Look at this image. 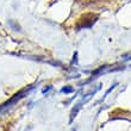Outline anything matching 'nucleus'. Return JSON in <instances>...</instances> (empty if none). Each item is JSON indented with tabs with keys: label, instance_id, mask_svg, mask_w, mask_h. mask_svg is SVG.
<instances>
[{
	"label": "nucleus",
	"instance_id": "obj_5",
	"mask_svg": "<svg viewBox=\"0 0 131 131\" xmlns=\"http://www.w3.org/2000/svg\"><path fill=\"white\" fill-rule=\"evenodd\" d=\"M126 60H131V55H130V56H129V59H126Z\"/></svg>",
	"mask_w": 131,
	"mask_h": 131
},
{
	"label": "nucleus",
	"instance_id": "obj_4",
	"mask_svg": "<svg viewBox=\"0 0 131 131\" xmlns=\"http://www.w3.org/2000/svg\"><path fill=\"white\" fill-rule=\"evenodd\" d=\"M50 90H51V86H48V87H47V88H44V90L42 91V93H43V94L48 93V92H49V91H50Z\"/></svg>",
	"mask_w": 131,
	"mask_h": 131
},
{
	"label": "nucleus",
	"instance_id": "obj_3",
	"mask_svg": "<svg viewBox=\"0 0 131 131\" xmlns=\"http://www.w3.org/2000/svg\"><path fill=\"white\" fill-rule=\"evenodd\" d=\"M61 92H62V93L68 94V93H72V92H74V88H72L70 86H67V87H64V88H62V90H61Z\"/></svg>",
	"mask_w": 131,
	"mask_h": 131
},
{
	"label": "nucleus",
	"instance_id": "obj_1",
	"mask_svg": "<svg viewBox=\"0 0 131 131\" xmlns=\"http://www.w3.org/2000/svg\"><path fill=\"white\" fill-rule=\"evenodd\" d=\"M32 90V87H30V88H25L24 91H20L19 93H17V94H14L13 97L11 98L8 101H6L5 104H3V105H0V111H3V110H5V108H7V107H10L11 105H14V104L17 103V101H19V100L21 99V98H24V95L26 93H29L30 91Z\"/></svg>",
	"mask_w": 131,
	"mask_h": 131
},
{
	"label": "nucleus",
	"instance_id": "obj_2",
	"mask_svg": "<svg viewBox=\"0 0 131 131\" xmlns=\"http://www.w3.org/2000/svg\"><path fill=\"white\" fill-rule=\"evenodd\" d=\"M81 105H82V103H81V104H78V105H75V107H73L72 112H70V121H69V123H72L73 119H74V117H76L78 112H79L80 108H81Z\"/></svg>",
	"mask_w": 131,
	"mask_h": 131
}]
</instances>
